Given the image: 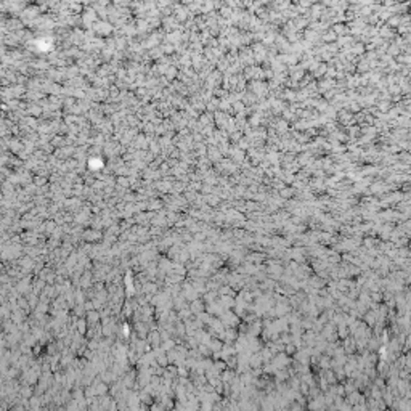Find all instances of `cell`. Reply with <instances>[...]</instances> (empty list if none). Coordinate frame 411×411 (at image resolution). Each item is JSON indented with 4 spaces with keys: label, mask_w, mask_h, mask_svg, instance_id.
Instances as JSON below:
<instances>
[{
    "label": "cell",
    "mask_w": 411,
    "mask_h": 411,
    "mask_svg": "<svg viewBox=\"0 0 411 411\" xmlns=\"http://www.w3.org/2000/svg\"><path fill=\"white\" fill-rule=\"evenodd\" d=\"M151 411H162V408H159V406H153Z\"/></svg>",
    "instance_id": "6da1fadb"
}]
</instances>
